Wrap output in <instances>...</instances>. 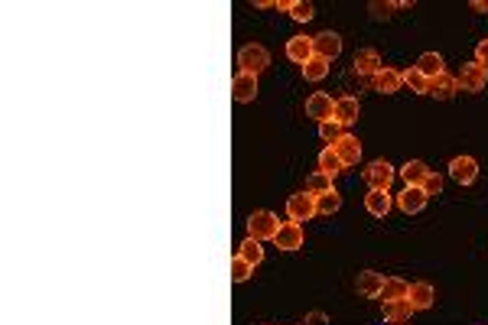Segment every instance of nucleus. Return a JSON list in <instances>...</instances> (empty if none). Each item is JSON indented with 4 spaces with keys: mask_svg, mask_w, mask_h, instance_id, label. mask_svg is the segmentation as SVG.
<instances>
[{
    "mask_svg": "<svg viewBox=\"0 0 488 325\" xmlns=\"http://www.w3.org/2000/svg\"><path fill=\"white\" fill-rule=\"evenodd\" d=\"M420 189L426 192V199H430V195H440V192H443V179L436 176V173H430V176H426V183L420 185Z\"/></svg>",
    "mask_w": 488,
    "mask_h": 325,
    "instance_id": "34",
    "label": "nucleus"
},
{
    "mask_svg": "<svg viewBox=\"0 0 488 325\" xmlns=\"http://www.w3.org/2000/svg\"><path fill=\"white\" fill-rule=\"evenodd\" d=\"M310 192L312 195L332 192V176H326V173H312V176H310Z\"/></svg>",
    "mask_w": 488,
    "mask_h": 325,
    "instance_id": "32",
    "label": "nucleus"
},
{
    "mask_svg": "<svg viewBox=\"0 0 488 325\" xmlns=\"http://www.w3.org/2000/svg\"><path fill=\"white\" fill-rule=\"evenodd\" d=\"M364 208H368V215H374V218H384L390 211V192H384V189H368Z\"/></svg>",
    "mask_w": 488,
    "mask_h": 325,
    "instance_id": "15",
    "label": "nucleus"
},
{
    "mask_svg": "<svg viewBox=\"0 0 488 325\" xmlns=\"http://www.w3.org/2000/svg\"><path fill=\"white\" fill-rule=\"evenodd\" d=\"M371 85H374L378 91H384V95H394V91L404 85V79H400V72H397V69H388V65H384V69L371 79Z\"/></svg>",
    "mask_w": 488,
    "mask_h": 325,
    "instance_id": "20",
    "label": "nucleus"
},
{
    "mask_svg": "<svg viewBox=\"0 0 488 325\" xmlns=\"http://www.w3.org/2000/svg\"><path fill=\"white\" fill-rule=\"evenodd\" d=\"M342 53V36L338 33H319V36H312V55H319V59L332 62L336 55Z\"/></svg>",
    "mask_w": 488,
    "mask_h": 325,
    "instance_id": "7",
    "label": "nucleus"
},
{
    "mask_svg": "<svg viewBox=\"0 0 488 325\" xmlns=\"http://www.w3.org/2000/svg\"><path fill=\"white\" fill-rule=\"evenodd\" d=\"M358 98H338L336 101V111H332V121H338L342 127H348V124L358 121Z\"/></svg>",
    "mask_w": 488,
    "mask_h": 325,
    "instance_id": "17",
    "label": "nucleus"
},
{
    "mask_svg": "<svg viewBox=\"0 0 488 325\" xmlns=\"http://www.w3.org/2000/svg\"><path fill=\"white\" fill-rule=\"evenodd\" d=\"M286 215H290V221H310L312 215H316V195L306 189V192H296L286 199Z\"/></svg>",
    "mask_w": 488,
    "mask_h": 325,
    "instance_id": "3",
    "label": "nucleus"
},
{
    "mask_svg": "<svg viewBox=\"0 0 488 325\" xmlns=\"http://www.w3.org/2000/svg\"><path fill=\"white\" fill-rule=\"evenodd\" d=\"M472 10H482V13H488V0H472Z\"/></svg>",
    "mask_w": 488,
    "mask_h": 325,
    "instance_id": "37",
    "label": "nucleus"
},
{
    "mask_svg": "<svg viewBox=\"0 0 488 325\" xmlns=\"http://www.w3.org/2000/svg\"><path fill=\"white\" fill-rule=\"evenodd\" d=\"M388 325H390V322H388Z\"/></svg>",
    "mask_w": 488,
    "mask_h": 325,
    "instance_id": "40",
    "label": "nucleus"
},
{
    "mask_svg": "<svg viewBox=\"0 0 488 325\" xmlns=\"http://www.w3.org/2000/svg\"><path fill=\"white\" fill-rule=\"evenodd\" d=\"M400 176H404V183L407 185H423L426 176H430V169H426L423 159H410L407 166L400 169Z\"/></svg>",
    "mask_w": 488,
    "mask_h": 325,
    "instance_id": "23",
    "label": "nucleus"
},
{
    "mask_svg": "<svg viewBox=\"0 0 488 325\" xmlns=\"http://www.w3.org/2000/svg\"><path fill=\"white\" fill-rule=\"evenodd\" d=\"M342 169H345V166H342V159H338L336 150H332V147L322 150V153H319V173H326V176L336 179L338 173H342Z\"/></svg>",
    "mask_w": 488,
    "mask_h": 325,
    "instance_id": "26",
    "label": "nucleus"
},
{
    "mask_svg": "<svg viewBox=\"0 0 488 325\" xmlns=\"http://www.w3.org/2000/svg\"><path fill=\"white\" fill-rule=\"evenodd\" d=\"M238 257H241V260H248L251 267H258L261 260H264V247H261V241L248 237V241H241V244H238Z\"/></svg>",
    "mask_w": 488,
    "mask_h": 325,
    "instance_id": "25",
    "label": "nucleus"
},
{
    "mask_svg": "<svg viewBox=\"0 0 488 325\" xmlns=\"http://www.w3.org/2000/svg\"><path fill=\"white\" fill-rule=\"evenodd\" d=\"M338 208H342V195L336 189L326 195H316V215H336Z\"/></svg>",
    "mask_w": 488,
    "mask_h": 325,
    "instance_id": "28",
    "label": "nucleus"
},
{
    "mask_svg": "<svg viewBox=\"0 0 488 325\" xmlns=\"http://www.w3.org/2000/svg\"><path fill=\"white\" fill-rule=\"evenodd\" d=\"M332 111H336V101L326 95V91H312L306 98V117H316V121H332Z\"/></svg>",
    "mask_w": 488,
    "mask_h": 325,
    "instance_id": "6",
    "label": "nucleus"
},
{
    "mask_svg": "<svg viewBox=\"0 0 488 325\" xmlns=\"http://www.w3.org/2000/svg\"><path fill=\"white\" fill-rule=\"evenodd\" d=\"M410 316H414V306L407 299H394V303H384V319L390 325H410Z\"/></svg>",
    "mask_w": 488,
    "mask_h": 325,
    "instance_id": "14",
    "label": "nucleus"
},
{
    "mask_svg": "<svg viewBox=\"0 0 488 325\" xmlns=\"http://www.w3.org/2000/svg\"><path fill=\"white\" fill-rule=\"evenodd\" d=\"M433 299H436V290L430 286V283H414L410 293H407V303L414 306V312H417V309H430L433 306Z\"/></svg>",
    "mask_w": 488,
    "mask_h": 325,
    "instance_id": "19",
    "label": "nucleus"
},
{
    "mask_svg": "<svg viewBox=\"0 0 488 325\" xmlns=\"http://www.w3.org/2000/svg\"><path fill=\"white\" fill-rule=\"evenodd\" d=\"M397 205H400V211H407V215H417V211L426 208V192L420 189V185H407V189L397 195Z\"/></svg>",
    "mask_w": 488,
    "mask_h": 325,
    "instance_id": "11",
    "label": "nucleus"
},
{
    "mask_svg": "<svg viewBox=\"0 0 488 325\" xmlns=\"http://www.w3.org/2000/svg\"><path fill=\"white\" fill-rule=\"evenodd\" d=\"M462 91H482L488 85V69L479 65V62H469V65H462V72L456 75Z\"/></svg>",
    "mask_w": 488,
    "mask_h": 325,
    "instance_id": "4",
    "label": "nucleus"
},
{
    "mask_svg": "<svg viewBox=\"0 0 488 325\" xmlns=\"http://www.w3.org/2000/svg\"><path fill=\"white\" fill-rule=\"evenodd\" d=\"M475 62H479V65H488V39H482V43L475 46Z\"/></svg>",
    "mask_w": 488,
    "mask_h": 325,
    "instance_id": "35",
    "label": "nucleus"
},
{
    "mask_svg": "<svg viewBox=\"0 0 488 325\" xmlns=\"http://www.w3.org/2000/svg\"><path fill=\"white\" fill-rule=\"evenodd\" d=\"M277 231H280V221H277L274 211H254L248 218V234L254 241H274Z\"/></svg>",
    "mask_w": 488,
    "mask_h": 325,
    "instance_id": "2",
    "label": "nucleus"
},
{
    "mask_svg": "<svg viewBox=\"0 0 488 325\" xmlns=\"http://www.w3.org/2000/svg\"><path fill=\"white\" fill-rule=\"evenodd\" d=\"M381 286H384L381 273H374V270L358 273V293H362V296H378V293H381Z\"/></svg>",
    "mask_w": 488,
    "mask_h": 325,
    "instance_id": "24",
    "label": "nucleus"
},
{
    "mask_svg": "<svg viewBox=\"0 0 488 325\" xmlns=\"http://www.w3.org/2000/svg\"><path fill=\"white\" fill-rule=\"evenodd\" d=\"M274 244L280 247V251H300L303 247V228L296 225V221H284L280 225V231H277Z\"/></svg>",
    "mask_w": 488,
    "mask_h": 325,
    "instance_id": "10",
    "label": "nucleus"
},
{
    "mask_svg": "<svg viewBox=\"0 0 488 325\" xmlns=\"http://www.w3.org/2000/svg\"><path fill=\"white\" fill-rule=\"evenodd\" d=\"M400 79H404V85H407L410 91H417V95H430V79L426 75H420L417 65L407 72H400Z\"/></svg>",
    "mask_w": 488,
    "mask_h": 325,
    "instance_id": "27",
    "label": "nucleus"
},
{
    "mask_svg": "<svg viewBox=\"0 0 488 325\" xmlns=\"http://www.w3.org/2000/svg\"><path fill=\"white\" fill-rule=\"evenodd\" d=\"M319 137L326 143H332V147H336V143L342 140V124H338V121H322L319 124Z\"/></svg>",
    "mask_w": 488,
    "mask_h": 325,
    "instance_id": "31",
    "label": "nucleus"
},
{
    "mask_svg": "<svg viewBox=\"0 0 488 325\" xmlns=\"http://www.w3.org/2000/svg\"><path fill=\"white\" fill-rule=\"evenodd\" d=\"M449 176H453L459 185H472L479 179V163L472 157H456L453 163H449Z\"/></svg>",
    "mask_w": 488,
    "mask_h": 325,
    "instance_id": "9",
    "label": "nucleus"
},
{
    "mask_svg": "<svg viewBox=\"0 0 488 325\" xmlns=\"http://www.w3.org/2000/svg\"><path fill=\"white\" fill-rule=\"evenodd\" d=\"M231 98H235L238 105H248V101H254V98H258V79H254V75H244V72H238V75L231 79Z\"/></svg>",
    "mask_w": 488,
    "mask_h": 325,
    "instance_id": "8",
    "label": "nucleus"
},
{
    "mask_svg": "<svg viewBox=\"0 0 488 325\" xmlns=\"http://www.w3.org/2000/svg\"><path fill=\"white\" fill-rule=\"evenodd\" d=\"M456 91H459V81H456V75H449V72H443V75H436V79L430 81V95L440 98V101H449Z\"/></svg>",
    "mask_w": 488,
    "mask_h": 325,
    "instance_id": "18",
    "label": "nucleus"
},
{
    "mask_svg": "<svg viewBox=\"0 0 488 325\" xmlns=\"http://www.w3.org/2000/svg\"><path fill=\"white\" fill-rule=\"evenodd\" d=\"M479 325H485V322H479Z\"/></svg>",
    "mask_w": 488,
    "mask_h": 325,
    "instance_id": "39",
    "label": "nucleus"
},
{
    "mask_svg": "<svg viewBox=\"0 0 488 325\" xmlns=\"http://www.w3.org/2000/svg\"><path fill=\"white\" fill-rule=\"evenodd\" d=\"M286 59L306 65V62L312 59V39H306V36H293V39H286Z\"/></svg>",
    "mask_w": 488,
    "mask_h": 325,
    "instance_id": "13",
    "label": "nucleus"
},
{
    "mask_svg": "<svg viewBox=\"0 0 488 325\" xmlns=\"http://www.w3.org/2000/svg\"><path fill=\"white\" fill-rule=\"evenodd\" d=\"M417 72L433 81L436 75H443V72H446V69H443V55H440V53H423V55L417 59Z\"/></svg>",
    "mask_w": 488,
    "mask_h": 325,
    "instance_id": "21",
    "label": "nucleus"
},
{
    "mask_svg": "<svg viewBox=\"0 0 488 325\" xmlns=\"http://www.w3.org/2000/svg\"><path fill=\"white\" fill-rule=\"evenodd\" d=\"M364 183H368V189H384L388 192L390 183H394V166L388 159H374L371 166L364 169Z\"/></svg>",
    "mask_w": 488,
    "mask_h": 325,
    "instance_id": "5",
    "label": "nucleus"
},
{
    "mask_svg": "<svg viewBox=\"0 0 488 325\" xmlns=\"http://www.w3.org/2000/svg\"><path fill=\"white\" fill-rule=\"evenodd\" d=\"M374 17H390V10H394V4H371Z\"/></svg>",
    "mask_w": 488,
    "mask_h": 325,
    "instance_id": "36",
    "label": "nucleus"
},
{
    "mask_svg": "<svg viewBox=\"0 0 488 325\" xmlns=\"http://www.w3.org/2000/svg\"><path fill=\"white\" fill-rule=\"evenodd\" d=\"M332 150L338 153L342 166H355L358 157H362V143H358V137H352V133H342V140H338Z\"/></svg>",
    "mask_w": 488,
    "mask_h": 325,
    "instance_id": "12",
    "label": "nucleus"
},
{
    "mask_svg": "<svg viewBox=\"0 0 488 325\" xmlns=\"http://www.w3.org/2000/svg\"><path fill=\"white\" fill-rule=\"evenodd\" d=\"M407 293H410L407 283L397 280V277H390V280H384V286H381V293H378V299H381V303H394V299H407Z\"/></svg>",
    "mask_w": 488,
    "mask_h": 325,
    "instance_id": "22",
    "label": "nucleus"
},
{
    "mask_svg": "<svg viewBox=\"0 0 488 325\" xmlns=\"http://www.w3.org/2000/svg\"><path fill=\"white\" fill-rule=\"evenodd\" d=\"M238 65H241V72H244V75H254V79H258L261 72L270 65V53H267L264 46L251 43V46H244V49L238 53Z\"/></svg>",
    "mask_w": 488,
    "mask_h": 325,
    "instance_id": "1",
    "label": "nucleus"
},
{
    "mask_svg": "<svg viewBox=\"0 0 488 325\" xmlns=\"http://www.w3.org/2000/svg\"><path fill=\"white\" fill-rule=\"evenodd\" d=\"M261 325H267V322H261Z\"/></svg>",
    "mask_w": 488,
    "mask_h": 325,
    "instance_id": "38",
    "label": "nucleus"
},
{
    "mask_svg": "<svg viewBox=\"0 0 488 325\" xmlns=\"http://www.w3.org/2000/svg\"><path fill=\"white\" fill-rule=\"evenodd\" d=\"M303 75H306L310 81H322V79L329 75V62L319 59V55H312V59L303 65Z\"/></svg>",
    "mask_w": 488,
    "mask_h": 325,
    "instance_id": "29",
    "label": "nucleus"
},
{
    "mask_svg": "<svg viewBox=\"0 0 488 325\" xmlns=\"http://www.w3.org/2000/svg\"><path fill=\"white\" fill-rule=\"evenodd\" d=\"M290 17L300 20V23L312 20V4H306V0H293V4H290Z\"/></svg>",
    "mask_w": 488,
    "mask_h": 325,
    "instance_id": "33",
    "label": "nucleus"
},
{
    "mask_svg": "<svg viewBox=\"0 0 488 325\" xmlns=\"http://www.w3.org/2000/svg\"><path fill=\"white\" fill-rule=\"evenodd\" d=\"M228 270H231V280H235V283H244L251 277V270H254V267L235 254V257H231V264H228Z\"/></svg>",
    "mask_w": 488,
    "mask_h": 325,
    "instance_id": "30",
    "label": "nucleus"
},
{
    "mask_svg": "<svg viewBox=\"0 0 488 325\" xmlns=\"http://www.w3.org/2000/svg\"><path fill=\"white\" fill-rule=\"evenodd\" d=\"M381 69H384L381 55L374 53V49H362V53L355 55V72H358V75H364V79H374Z\"/></svg>",
    "mask_w": 488,
    "mask_h": 325,
    "instance_id": "16",
    "label": "nucleus"
}]
</instances>
